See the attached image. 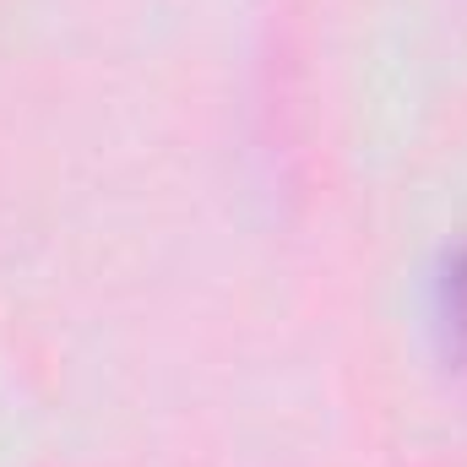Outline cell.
I'll return each instance as SVG.
<instances>
[{
	"mask_svg": "<svg viewBox=\"0 0 467 467\" xmlns=\"http://www.w3.org/2000/svg\"><path fill=\"white\" fill-rule=\"evenodd\" d=\"M441 327H446L451 353L467 358V244L446 250L441 261Z\"/></svg>",
	"mask_w": 467,
	"mask_h": 467,
	"instance_id": "1",
	"label": "cell"
}]
</instances>
